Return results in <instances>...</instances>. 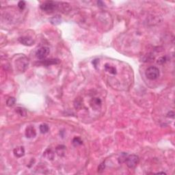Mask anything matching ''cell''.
I'll return each instance as SVG.
<instances>
[{
  "mask_svg": "<svg viewBox=\"0 0 175 175\" xmlns=\"http://www.w3.org/2000/svg\"><path fill=\"white\" fill-rule=\"evenodd\" d=\"M45 157H47L48 159H52L51 157H50V155H53V153L51 151V150H49V149H47L46 151H45Z\"/></svg>",
  "mask_w": 175,
  "mask_h": 175,
  "instance_id": "cell-18",
  "label": "cell"
},
{
  "mask_svg": "<svg viewBox=\"0 0 175 175\" xmlns=\"http://www.w3.org/2000/svg\"><path fill=\"white\" fill-rule=\"evenodd\" d=\"M146 76L150 80H155L159 76V70L157 67L150 66L146 71Z\"/></svg>",
  "mask_w": 175,
  "mask_h": 175,
  "instance_id": "cell-1",
  "label": "cell"
},
{
  "mask_svg": "<svg viewBox=\"0 0 175 175\" xmlns=\"http://www.w3.org/2000/svg\"><path fill=\"white\" fill-rule=\"evenodd\" d=\"M57 7H58V6L53 1H46L40 6L41 10L45 12H47V13L53 12L57 8Z\"/></svg>",
  "mask_w": 175,
  "mask_h": 175,
  "instance_id": "cell-3",
  "label": "cell"
},
{
  "mask_svg": "<svg viewBox=\"0 0 175 175\" xmlns=\"http://www.w3.org/2000/svg\"><path fill=\"white\" fill-rule=\"evenodd\" d=\"M174 115H175V114H174V112L173 111H170V112H168V117H170V118H174Z\"/></svg>",
  "mask_w": 175,
  "mask_h": 175,
  "instance_id": "cell-22",
  "label": "cell"
},
{
  "mask_svg": "<svg viewBox=\"0 0 175 175\" xmlns=\"http://www.w3.org/2000/svg\"><path fill=\"white\" fill-rule=\"evenodd\" d=\"M50 21H51V23L52 24H53V25H58V24H59L60 23L61 19H60L59 16H56V17L51 18V19H50Z\"/></svg>",
  "mask_w": 175,
  "mask_h": 175,
  "instance_id": "cell-14",
  "label": "cell"
},
{
  "mask_svg": "<svg viewBox=\"0 0 175 175\" xmlns=\"http://www.w3.org/2000/svg\"><path fill=\"white\" fill-rule=\"evenodd\" d=\"M15 111H16V112H17L19 115L21 116H26V114H27L26 110L24 109V108H23V107H17Z\"/></svg>",
  "mask_w": 175,
  "mask_h": 175,
  "instance_id": "cell-11",
  "label": "cell"
},
{
  "mask_svg": "<svg viewBox=\"0 0 175 175\" xmlns=\"http://www.w3.org/2000/svg\"><path fill=\"white\" fill-rule=\"evenodd\" d=\"M18 7H19V8L20 9V10H23V9L26 8V2H25L24 1H19V4H18Z\"/></svg>",
  "mask_w": 175,
  "mask_h": 175,
  "instance_id": "cell-19",
  "label": "cell"
},
{
  "mask_svg": "<svg viewBox=\"0 0 175 175\" xmlns=\"http://www.w3.org/2000/svg\"><path fill=\"white\" fill-rule=\"evenodd\" d=\"M50 50L48 47H43L39 49L38 51H36V57L39 58V60H43L45 58H47V56L49 54Z\"/></svg>",
  "mask_w": 175,
  "mask_h": 175,
  "instance_id": "cell-4",
  "label": "cell"
},
{
  "mask_svg": "<svg viewBox=\"0 0 175 175\" xmlns=\"http://www.w3.org/2000/svg\"><path fill=\"white\" fill-rule=\"evenodd\" d=\"M64 146H58L57 149H56V150H57V153L58 154L60 155L61 153H64Z\"/></svg>",
  "mask_w": 175,
  "mask_h": 175,
  "instance_id": "cell-17",
  "label": "cell"
},
{
  "mask_svg": "<svg viewBox=\"0 0 175 175\" xmlns=\"http://www.w3.org/2000/svg\"><path fill=\"white\" fill-rule=\"evenodd\" d=\"M60 63V60L58 59H49V60H44L42 62V64L46 66H50L52 64H57Z\"/></svg>",
  "mask_w": 175,
  "mask_h": 175,
  "instance_id": "cell-9",
  "label": "cell"
},
{
  "mask_svg": "<svg viewBox=\"0 0 175 175\" xmlns=\"http://www.w3.org/2000/svg\"><path fill=\"white\" fill-rule=\"evenodd\" d=\"M15 102H16V99L14 97H9L6 101V105L9 107H12L15 104Z\"/></svg>",
  "mask_w": 175,
  "mask_h": 175,
  "instance_id": "cell-12",
  "label": "cell"
},
{
  "mask_svg": "<svg viewBox=\"0 0 175 175\" xmlns=\"http://www.w3.org/2000/svg\"><path fill=\"white\" fill-rule=\"evenodd\" d=\"M90 106L94 110H98L101 106V100L99 98H93L90 101Z\"/></svg>",
  "mask_w": 175,
  "mask_h": 175,
  "instance_id": "cell-5",
  "label": "cell"
},
{
  "mask_svg": "<svg viewBox=\"0 0 175 175\" xmlns=\"http://www.w3.org/2000/svg\"><path fill=\"white\" fill-rule=\"evenodd\" d=\"M98 5H100V6H103V4L102 1H98Z\"/></svg>",
  "mask_w": 175,
  "mask_h": 175,
  "instance_id": "cell-23",
  "label": "cell"
},
{
  "mask_svg": "<svg viewBox=\"0 0 175 175\" xmlns=\"http://www.w3.org/2000/svg\"><path fill=\"white\" fill-rule=\"evenodd\" d=\"M139 161H140V159L137 155H130L127 157L125 163L129 168H133L137 165V163H139Z\"/></svg>",
  "mask_w": 175,
  "mask_h": 175,
  "instance_id": "cell-2",
  "label": "cell"
},
{
  "mask_svg": "<svg viewBox=\"0 0 175 175\" xmlns=\"http://www.w3.org/2000/svg\"><path fill=\"white\" fill-rule=\"evenodd\" d=\"M127 155L126 153H122L120 155V156L119 159H118V160H119V162L120 163H123V162H125V160H126V158H127Z\"/></svg>",
  "mask_w": 175,
  "mask_h": 175,
  "instance_id": "cell-16",
  "label": "cell"
},
{
  "mask_svg": "<svg viewBox=\"0 0 175 175\" xmlns=\"http://www.w3.org/2000/svg\"><path fill=\"white\" fill-rule=\"evenodd\" d=\"M19 41L21 44H23V45H26V46H32L34 44V40L31 39L30 37H27V36L21 37L20 39H19Z\"/></svg>",
  "mask_w": 175,
  "mask_h": 175,
  "instance_id": "cell-6",
  "label": "cell"
},
{
  "mask_svg": "<svg viewBox=\"0 0 175 175\" xmlns=\"http://www.w3.org/2000/svg\"><path fill=\"white\" fill-rule=\"evenodd\" d=\"M36 130L34 127L29 126L28 127H27L26 130V136L27 137H28V138L34 137L36 136Z\"/></svg>",
  "mask_w": 175,
  "mask_h": 175,
  "instance_id": "cell-7",
  "label": "cell"
},
{
  "mask_svg": "<svg viewBox=\"0 0 175 175\" xmlns=\"http://www.w3.org/2000/svg\"><path fill=\"white\" fill-rule=\"evenodd\" d=\"M14 155L17 157H21L25 155V149L23 146L17 147L16 149H14Z\"/></svg>",
  "mask_w": 175,
  "mask_h": 175,
  "instance_id": "cell-8",
  "label": "cell"
},
{
  "mask_svg": "<svg viewBox=\"0 0 175 175\" xmlns=\"http://www.w3.org/2000/svg\"><path fill=\"white\" fill-rule=\"evenodd\" d=\"M105 168V163L103 162L102 163H101V164L99 165V166L98 167V172H102L104 170Z\"/></svg>",
  "mask_w": 175,
  "mask_h": 175,
  "instance_id": "cell-20",
  "label": "cell"
},
{
  "mask_svg": "<svg viewBox=\"0 0 175 175\" xmlns=\"http://www.w3.org/2000/svg\"><path fill=\"white\" fill-rule=\"evenodd\" d=\"M166 61H167L166 57H162V58H161L159 59L158 61H157V63H158V64H164Z\"/></svg>",
  "mask_w": 175,
  "mask_h": 175,
  "instance_id": "cell-21",
  "label": "cell"
},
{
  "mask_svg": "<svg viewBox=\"0 0 175 175\" xmlns=\"http://www.w3.org/2000/svg\"><path fill=\"white\" fill-rule=\"evenodd\" d=\"M105 69L106 71L109 72L110 74H112V75H116L117 73L116 69L114 67H113V66H111L110 65H109L108 64H105Z\"/></svg>",
  "mask_w": 175,
  "mask_h": 175,
  "instance_id": "cell-10",
  "label": "cell"
},
{
  "mask_svg": "<svg viewBox=\"0 0 175 175\" xmlns=\"http://www.w3.org/2000/svg\"><path fill=\"white\" fill-rule=\"evenodd\" d=\"M49 127L47 124H42L40 126V131L42 133H46L49 131Z\"/></svg>",
  "mask_w": 175,
  "mask_h": 175,
  "instance_id": "cell-13",
  "label": "cell"
},
{
  "mask_svg": "<svg viewBox=\"0 0 175 175\" xmlns=\"http://www.w3.org/2000/svg\"><path fill=\"white\" fill-rule=\"evenodd\" d=\"M82 143H83L82 140H81L79 137H75V138L73 139V144L75 146H77L81 145V144H82Z\"/></svg>",
  "mask_w": 175,
  "mask_h": 175,
  "instance_id": "cell-15",
  "label": "cell"
}]
</instances>
